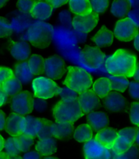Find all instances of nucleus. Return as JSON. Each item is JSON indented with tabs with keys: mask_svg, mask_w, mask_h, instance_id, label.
<instances>
[{
	"mask_svg": "<svg viewBox=\"0 0 139 159\" xmlns=\"http://www.w3.org/2000/svg\"><path fill=\"white\" fill-rule=\"evenodd\" d=\"M130 7L132 6L134 8H137L139 7V1H132V2H128Z\"/></svg>",
	"mask_w": 139,
	"mask_h": 159,
	"instance_id": "obj_54",
	"label": "nucleus"
},
{
	"mask_svg": "<svg viewBox=\"0 0 139 159\" xmlns=\"http://www.w3.org/2000/svg\"><path fill=\"white\" fill-rule=\"evenodd\" d=\"M73 138L79 143H86L93 137V129L88 123H83L73 131Z\"/></svg>",
	"mask_w": 139,
	"mask_h": 159,
	"instance_id": "obj_28",
	"label": "nucleus"
},
{
	"mask_svg": "<svg viewBox=\"0 0 139 159\" xmlns=\"http://www.w3.org/2000/svg\"><path fill=\"white\" fill-rule=\"evenodd\" d=\"M14 78V73L10 68L0 67V88L7 81Z\"/></svg>",
	"mask_w": 139,
	"mask_h": 159,
	"instance_id": "obj_38",
	"label": "nucleus"
},
{
	"mask_svg": "<svg viewBox=\"0 0 139 159\" xmlns=\"http://www.w3.org/2000/svg\"><path fill=\"white\" fill-rule=\"evenodd\" d=\"M114 159H139V150L136 146L133 145L126 152L116 155Z\"/></svg>",
	"mask_w": 139,
	"mask_h": 159,
	"instance_id": "obj_40",
	"label": "nucleus"
},
{
	"mask_svg": "<svg viewBox=\"0 0 139 159\" xmlns=\"http://www.w3.org/2000/svg\"><path fill=\"white\" fill-rule=\"evenodd\" d=\"M111 82L112 90L116 92H124L126 89L128 88L129 81L127 79L114 77L110 79Z\"/></svg>",
	"mask_w": 139,
	"mask_h": 159,
	"instance_id": "obj_33",
	"label": "nucleus"
},
{
	"mask_svg": "<svg viewBox=\"0 0 139 159\" xmlns=\"http://www.w3.org/2000/svg\"><path fill=\"white\" fill-rule=\"evenodd\" d=\"M33 98L28 91H22L14 96L11 100V109L15 114L22 116L29 115L33 111Z\"/></svg>",
	"mask_w": 139,
	"mask_h": 159,
	"instance_id": "obj_8",
	"label": "nucleus"
},
{
	"mask_svg": "<svg viewBox=\"0 0 139 159\" xmlns=\"http://www.w3.org/2000/svg\"><path fill=\"white\" fill-rule=\"evenodd\" d=\"M133 45H134V48L136 49V50L139 52V32L137 35V36L135 37V38L134 39Z\"/></svg>",
	"mask_w": 139,
	"mask_h": 159,
	"instance_id": "obj_51",
	"label": "nucleus"
},
{
	"mask_svg": "<svg viewBox=\"0 0 139 159\" xmlns=\"http://www.w3.org/2000/svg\"><path fill=\"white\" fill-rule=\"evenodd\" d=\"M7 100V96L3 92L2 89H0V107H3Z\"/></svg>",
	"mask_w": 139,
	"mask_h": 159,
	"instance_id": "obj_50",
	"label": "nucleus"
},
{
	"mask_svg": "<svg viewBox=\"0 0 139 159\" xmlns=\"http://www.w3.org/2000/svg\"><path fill=\"white\" fill-rule=\"evenodd\" d=\"M28 65L34 76H39L44 74V58L37 54H32L27 60Z\"/></svg>",
	"mask_w": 139,
	"mask_h": 159,
	"instance_id": "obj_29",
	"label": "nucleus"
},
{
	"mask_svg": "<svg viewBox=\"0 0 139 159\" xmlns=\"http://www.w3.org/2000/svg\"><path fill=\"white\" fill-rule=\"evenodd\" d=\"M22 118V116L15 114L14 112L8 116L6 119L5 125V130L7 134L14 138H17L22 134L20 129V123Z\"/></svg>",
	"mask_w": 139,
	"mask_h": 159,
	"instance_id": "obj_26",
	"label": "nucleus"
},
{
	"mask_svg": "<svg viewBox=\"0 0 139 159\" xmlns=\"http://www.w3.org/2000/svg\"><path fill=\"white\" fill-rule=\"evenodd\" d=\"M0 159H10V157L3 152H0Z\"/></svg>",
	"mask_w": 139,
	"mask_h": 159,
	"instance_id": "obj_56",
	"label": "nucleus"
},
{
	"mask_svg": "<svg viewBox=\"0 0 139 159\" xmlns=\"http://www.w3.org/2000/svg\"><path fill=\"white\" fill-rule=\"evenodd\" d=\"M65 70V63L60 56L53 55L44 59V74L48 78L58 80L63 77Z\"/></svg>",
	"mask_w": 139,
	"mask_h": 159,
	"instance_id": "obj_10",
	"label": "nucleus"
},
{
	"mask_svg": "<svg viewBox=\"0 0 139 159\" xmlns=\"http://www.w3.org/2000/svg\"><path fill=\"white\" fill-rule=\"evenodd\" d=\"M42 159H60L58 157H53V156H50V157H44Z\"/></svg>",
	"mask_w": 139,
	"mask_h": 159,
	"instance_id": "obj_58",
	"label": "nucleus"
},
{
	"mask_svg": "<svg viewBox=\"0 0 139 159\" xmlns=\"http://www.w3.org/2000/svg\"><path fill=\"white\" fill-rule=\"evenodd\" d=\"M129 117L132 124L139 128V102H132L131 104Z\"/></svg>",
	"mask_w": 139,
	"mask_h": 159,
	"instance_id": "obj_36",
	"label": "nucleus"
},
{
	"mask_svg": "<svg viewBox=\"0 0 139 159\" xmlns=\"http://www.w3.org/2000/svg\"><path fill=\"white\" fill-rule=\"evenodd\" d=\"M56 122L74 123L84 115L77 102H65L59 100L52 110Z\"/></svg>",
	"mask_w": 139,
	"mask_h": 159,
	"instance_id": "obj_3",
	"label": "nucleus"
},
{
	"mask_svg": "<svg viewBox=\"0 0 139 159\" xmlns=\"http://www.w3.org/2000/svg\"><path fill=\"white\" fill-rule=\"evenodd\" d=\"M77 102L84 115H88L100 105V98L90 89L79 94Z\"/></svg>",
	"mask_w": 139,
	"mask_h": 159,
	"instance_id": "obj_12",
	"label": "nucleus"
},
{
	"mask_svg": "<svg viewBox=\"0 0 139 159\" xmlns=\"http://www.w3.org/2000/svg\"><path fill=\"white\" fill-rule=\"evenodd\" d=\"M84 159H114L116 156L113 149H107L95 138L84 143Z\"/></svg>",
	"mask_w": 139,
	"mask_h": 159,
	"instance_id": "obj_6",
	"label": "nucleus"
},
{
	"mask_svg": "<svg viewBox=\"0 0 139 159\" xmlns=\"http://www.w3.org/2000/svg\"><path fill=\"white\" fill-rule=\"evenodd\" d=\"M87 120L92 129L96 131L107 127L109 123V119L106 113L100 111H93L89 113Z\"/></svg>",
	"mask_w": 139,
	"mask_h": 159,
	"instance_id": "obj_22",
	"label": "nucleus"
},
{
	"mask_svg": "<svg viewBox=\"0 0 139 159\" xmlns=\"http://www.w3.org/2000/svg\"><path fill=\"white\" fill-rule=\"evenodd\" d=\"M58 145L56 139L53 138H48L39 139L35 146V150L41 157H50L57 152Z\"/></svg>",
	"mask_w": 139,
	"mask_h": 159,
	"instance_id": "obj_21",
	"label": "nucleus"
},
{
	"mask_svg": "<svg viewBox=\"0 0 139 159\" xmlns=\"http://www.w3.org/2000/svg\"><path fill=\"white\" fill-rule=\"evenodd\" d=\"M127 18L137 26L139 27V7L134 8L127 13Z\"/></svg>",
	"mask_w": 139,
	"mask_h": 159,
	"instance_id": "obj_42",
	"label": "nucleus"
},
{
	"mask_svg": "<svg viewBox=\"0 0 139 159\" xmlns=\"http://www.w3.org/2000/svg\"><path fill=\"white\" fill-rule=\"evenodd\" d=\"M129 93L134 99H139V83L132 81L129 83Z\"/></svg>",
	"mask_w": 139,
	"mask_h": 159,
	"instance_id": "obj_43",
	"label": "nucleus"
},
{
	"mask_svg": "<svg viewBox=\"0 0 139 159\" xmlns=\"http://www.w3.org/2000/svg\"><path fill=\"white\" fill-rule=\"evenodd\" d=\"M138 33V29L127 17L116 22L114 35L116 39L122 42H130L134 40Z\"/></svg>",
	"mask_w": 139,
	"mask_h": 159,
	"instance_id": "obj_9",
	"label": "nucleus"
},
{
	"mask_svg": "<svg viewBox=\"0 0 139 159\" xmlns=\"http://www.w3.org/2000/svg\"><path fill=\"white\" fill-rule=\"evenodd\" d=\"M4 143L5 139L3 138V136L0 134V152H2L3 148H4Z\"/></svg>",
	"mask_w": 139,
	"mask_h": 159,
	"instance_id": "obj_53",
	"label": "nucleus"
},
{
	"mask_svg": "<svg viewBox=\"0 0 139 159\" xmlns=\"http://www.w3.org/2000/svg\"><path fill=\"white\" fill-rule=\"evenodd\" d=\"M99 14L92 12L87 15L73 17L71 21V25L79 33H88L96 27L99 23Z\"/></svg>",
	"mask_w": 139,
	"mask_h": 159,
	"instance_id": "obj_11",
	"label": "nucleus"
},
{
	"mask_svg": "<svg viewBox=\"0 0 139 159\" xmlns=\"http://www.w3.org/2000/svg\"><path fill=\"white\" fill-rule=\"evenodd\" d=\"M67 76L63 82L66 88L80 94L91 88L93 79L88 72L81 68L69 66L67 69Z\"/></svg>",
	"mask_w": 139,
	"mask_h": 159,
	"instance_id": "obj_2",
	"label": "nucleus"
},
{
	"mask_svg": "<svg viewBox=\"0 0 139 159\" xmlns=\"http://www.w3.org/2000/svg\"><path fill=\"white\" fill-rule=\"evenodd\" d=\"M10 54L13 58L17 61L25 62L31 56V47L26 41H16L12 44Z\"/></svg>",
	"mask_w": 139,
	"mask_h": 159,
	"instance_id": "obj_19",
	"label": "nucleus"
},
{
	"mask_svg": "<svg viewBox=\"0 0 139 159\" xmlns=\"http://www.w3.org/2000/svg\"><path fill=\"white\" fill-rule=\"evenodd\" d=\"M69 8L76 16H83L92 12L90 2L89 0L83 1H69Z\"/></svg>",
	"mask_w": 139,
	"mask_h": 159,
	"instance_id": "obj_27",
	"label": "nucleus"
},
{
	"mask_svg": "<svg viewBox=\"0 0 139 159\" xmlns=\"http://www.w3.org/2000/svg\"><path fill=\"white\" fill-rule=\"evenodd\" d=\"M118 131L111 127H105L97 132L95 139L105 148L112 149L117 139Z\"/></svg>",
	"mask_w": 139,
	"mask_h": 159,
	"instance_id": "obj_18",
	"label": "nucleus"
},
{
	"mask_svg": "<svg viewBox=\"0 0 139 159\" xmlns=\"http://www.w3.org/2000/svg\"><path fill=\"white\" fill-rule=\"evenodd\" d=\"M92 41L98 48H109L114 43V33L105 26H103L92 37Z\"/></svg>",
	"mask_w": 139,
	"mask_h": 159,
	"instance_id": "obj_17",
	"label": "nucleus"
},
{
	"mask_svg": "<svg viewBox=\"0 0 139 159\" xmlns=\"http://www.w3.org/2000/svg\"><path fill=\"white\" fill-rule=\"evenodd\" d=\"M90 2L92 12L98 14L105 12L109 7V2L106 1V0H102V1L93 0V1Z\"/></svg>",
	"mask_w": 139,
	"mask_h": 159,
	"instance_id": "obj_39",
	"label": "nucleus"
},
{
	"mask_svg": "<svg viewBox=\"0 0 139 159\" xmlns=\"http://www.w3.org/2000/svg\"><path fill=\"white\" fill-rule=\"evenodd\" d=\"M7 3V2L5 1V0H0V7H2L4 6H6Z\"/></svg>",
	"mask_w": 139,
	"mask_h": 159,
	"instance_id": "obj_57",
	"label": "nucleus"
},
{
	"mask_svg": "<svg viewBox=\"0 0 139 159\" xmlns=\"http://www.w3.org/2000/svg\"><path fill=\"white\" fill-rule=\"evenodd\" d=\"M3 149L5 150V153L10 158L17 157L21 152L18 140L17 138L14 137H10L5 140Z\"/></svg>",
	"mask_w": 139,
	"mask_h": 159,
	"instance_id": "obj_31",
	"label": "nucleus"
},
{
	"mask_svg": "<svg viewBox=\"0 0 139 159\" xmlns=\"http://www.w3.org/2000/svg\"><path fill=\"white\" fill-rule=\"evenodd\" d=\"M17 139L19 143L21 152H27L34 143V138L25 134H21Z\"/></svg>",
	"mask_w": 139,
	"mask_h": 159,
	"instance_id": "obj_34",
	"label": "nucleus"
},
{
	"mask_svg": "<svg viewBox=\"0 0 139 159\" xmlns=\"http://www.w3.org/2000/svg\"><path fill=\"white\" fill-rule=\"evenodd\" d=\"M134 143H136V144L139 146V128L137 129L136 138H135V142Z\"/></svg>",
	"mask_w": 139,
	"mask_h": 159,
	"instance_id": "obj_55",
	"label": "nucleus"
},
{
	"mask_svg": "<svg viewBox=\"0 0 139 159\" xmlns=\"http://www.w3.org/2000/svg\"><path fill=\"white\" fill-rule=\"evenodd\" d=\"M137 129L132 127H124L118 131L117 139L113 147L116 155L126 152L135 142Z\"/></svg>",
	"mask_w": 139,
	"mask_h": 159,
	"instance_id": "obj_7",
	"label": "nucleus"
},
{
	"mask_svg": "<svg viewBox=\"0 0 139 159\" xmlns=\"http://www.w3.org/2000/svg\"><path fill=\"white\" fill-rule=\"evenodd\" d=\"M14 77L21 84H28L32 81L34 75L29 69L27 61L17 63L14 66Z\"/></svg>",
	"mask_w": 139,
	"mask_h": 159,
	"instance_id": "obj_23",
	"label": "nucleus"
},
{
	"mask_svg": "<svg viewBox=\"0 0 139 159\" xmlns=\"http://www.w3.org/2000/svg\"><path fill=\"white\" fill-rule=\"evenodd\" d=\"M0 89H2L7 96H14L21 92L22 89V84L14 77L4 83Z\"/></svg>",
	"mask_w": 139,
	"mask_h": 159,
	"instance_id": "obj_32",
	"label": "nucleus"
},
{
	"mask_svg": "<svg viewBox=\"0 0 139 159\" xmlns=\"http://www.w3.org/2000/svg\"><path fill=\"white\" fill-rule=\"evenodd\" d=\"M61 100L65 102H73L77 100V93L69 88H59L58 93Z\"/></svg>",
	"mask_w": 139,
	"mask_h": 159,
	"instance_id": "obj_35",
	"label": "nucleus"
},
{
	"mask_svg": "<svg viewBox=\"0 0 139 159\" xmlns=\"http://www.w3.org/2000/svg\"><path fill=\"white\" fill-rule=\"evenodd\" d=\"M34 2L35 1H27V0L22 1L21 0V1L17 2V6L18 8L23 12H29Z\"/></svg>",
	"mask_w": 139,
	"mask_h": 159,
	"instance_id": "obj_45",
	"label": "nucleus"
},
{
	"mask_svg": "<svg viewBox=\"0 0 139 159\" xmlns=\"http://www.w3.org/2000/svg\"><path fill=\"white\" fill-rule=\"evenodd\" d=\"M104 106L109 111L119 112L122 111L126 107V101L122 94L113 92L104 98Z\"/></svg>",
	"mask_w": 139,
	"mask_h": 159,
	"instance_id": "obj_14",
	"label": "nucleus"
},
{
	"mask_svg": "<svg viewBox=\"0 0 139 159\" xmlns=\"http://www.w3.org/2000/svg\"><path fill=\"white\" fill-rule=\"evenodd\" d=\"M134 80L138 81L139 82V62H137V69L136 71H135V73L133 76Z\"/></svg>",
	"mask_w": 139,
	"mask_h": 159,
	"instance_id": "obj_52",
	"label": "nucleus"
},
{
	"mask_svg": "<svg viewBox=\"0 0 139 159\" xmlns=\"http://www.w3.org/2000/svg\"><path fill=\"white\" fill-rule=\"evenodd\" d=\"M130 10V5L127 1H114L113 2L111 7V14L115 18H122L127 14Z\"/></svg>",
	"mask_w": 139,
	"mask_h": 159,
	"instance_id": "obj_30",
	"label": "nucleus"
},
{
	"mask_svg": "<svg viewBox=\"0 0 139 159\" xmlns=\"http://www.w3.org/2000/svg\"><path fill=\"white\" fill-rule=\"evenodd\" d=\"M12 34V29L5 18L0 16V39L6 38Z\"/></svg>",
	"mask_w": 139,
	"mask_h": 159,
	"instance_id": "obj_41",
	"label": "nucleus"
},
{
	"mask_svg": "<svg viewBox=\"0 0 139 159\" xmlns=\"http://www.w3.org/2000/svg\"><path fill=\"white\" fill-rule=\"evenodd\" d=\"M10 159H22L21 157L20 156H17V157H12V158H10Z\"/></svg>",
	"mask_w": 139,
	"mask_h": 159,
	"instance_id": "obj_59",
	"label": "nucleus"
},
{
	"mask_svg": "<svg viewBox=\"0 0 139 159\" xmlns=\"http://www.w3.org/2000/svg\"><path fill=\"white\" fill-rule=\"evenodd\" d=\"M59 87L54 80L46 77H37L32 81V89L35 98L50 99L58 95Z\"/></svg>",
	"mask_w": 139,
	"mask_h": 159,
	"instance_id": "obj_5",
	"label": "nucleus"
},
{
	"mask_svg": "<svg viewBox=\"0 0 139 159\" xmlns=\"http://www.w3.org/2000/svg\"><path fill=\"white\" fill-rule=\"evenodd\" d=\"M47 107V104L45 100L39 99V98H34L33 100V110L37 111L43 112L46 110Z\"/></svg>",
	"mask_w": 139,
	"mask_h": 159,
	"instance_id": "obj_44",
	"label": "nucleus"
},
{
	"mask_svg": "<svg viewBox=\"0 0 139 159\" xmlns=\"http://www.w3.org/2000/svg\"><path fill=\"white\" fill-rule=\"evenodd\" d=\"M42 126V118L33 116H22L20 123V129L22 134L35 138L39 134Z\"/></svg>",
	"mask_w": 139,
	"mask_h": 159,
	"instance_id": "obj_13",
	"label": "nucleus"
},
{
	"mask_svg": "<svg viewBox=\"0 0 139 159\" xmlns=\"http://www.w3.org/2000/svg\"><path fill=\"white\" fill-rule=\"evenodd\" d=\"M27 37L33 47L44 50L49 48L51 44L52 32L47 26L37 23L28 29Z\"/></svg>",
	"mask_w": 139,
	"mask_h": 159,
	"instance_id": "obj_4",
	"label": "nucleus"
},
{
	"mask_svg": "<svg viewBox=\"0 0 139 159\" xmlns=\"http://www.w3.org/2000/svg\"><path fill=\"white\" fill-rule=\"evenodd\" d=\"M42 126L41 128V130L37 134V137L39 139H45L48 138H50L51 133H50V127L52 125V122L48 119L42 118Z\"/></svg>",
	"mask_w": 139,
	"mask_h": 159,
	"instance_id": "obj_37",
	"label": "nucleus"
},
{
	"mask_svg": "<svg viewBox=\"0 0 139 159\" xmlns=\"http://www.w3.org/2000/svg\"><path fill=\"white\" fill-rule=\"evenodd\" d=\"M74 131L73 123L67 122L52 123L50 133L52 138L57 139H65L73 134Z\"/></svg>",
	"mask_w": 139,
	"mask_h": 159,
	"instance_id": "obj_20",
	"label": "nucleus"
},
{
	"mask_svg": "<svg viewBox=\"0 0 139 159\" xmlns=\"http://www.w3.org/2000/svg\"><path fill=\"white\" fill-rule=\"evenodd\" d=\"M58 16L60 20H61V22L65 26L68 25L70 22H71V21L70 20V14H69V12H67V10H63L62 12L59 14Z\"/></svg>",
	"mask_w": 139,
	"mask_h": 159,
	"instance_id": "obj_46",
	"label": "nucleus"
},
{
	"mask_svg": "<svg viewBox=\"0 0 139 159\" xmlns=\"http://www.w3.org/2000/svg\"><path fill=\"white\" fill-rule=\"evenodd\" d=\"M47 2L52 6L53 9L58 8V7L67 4L69 2V1H66V0H50V1H48L47 0Z\"/></svg>",
	"mask_w": 139,
	"mask_h": 159,
	"instance_id": "obj_48",
	"label": "nucleus"
},
{
	"mask_svg": "<svg viewBox=\"0 0 139 159\" xmlns=\"http://www.w3.org/2000/svg\"><path fill=\"white\" fill-rule=\"evenodd\" d=\"M106 70L114 77H133L137 65L136 56L124 49H118L104 62Z\"/></svg>",
	"mask_w": 139,
	"mask_h": 159,
	"instance_id": "obj_1",
	"label": "nucleus"
},
{
	"mask_svg": "<svg viewBox=\"0 0 139 159\" xmlns=\"http://www.w3.org/2000/svg\"><path fill=\"white\" fill-rule=\"evenodd\" d=\"M6 117L5 112L2 110H0V131L3 130L5 129L6 125Z\"/></svg>",
	"mask_w": 139,
	"mask_h": 159,
	"instance_id": "obj_49",
	"label": "nucleus"
},
{
	"mask_svg": "<svg viewBox=\"0 0 139 159\" xmlns=\"http://www.w3.org/2000/svg\"><path fill=\"white\" fill-rule=\"evenodd\" d=\"M92 86L93 92L99 98H104L112 91L111 80L107 77L97 79Z\"/></svg>",
	"mask_w": 139,
	"mask_h": 159,
	"instance_id": "obj_25",
	"label": "nucleus"
},
{
	"mask_svg": "<svg viewBox=\"0 0 139 159\" xmlns=\"http://www.w3.org/2000/svg\"><path fill=\"white\" fill-rule=\"evenodd\" d=\"M53 10L47 1H35L29 13L37 20H47L51 17Z\"/></svg>",
	"mask_w": 139,
	"mask_h": 159,
	"instance_id": "obj_16",
	"label": "nucleus"
},
{
	"mask_svg": "<svg viewBox=\"0 0 139 159\" xmlns=\"http://www.w3.org/2000/svg\"><path fill=\"white\" fill-rule=\"evenodd\" d=\"M84 58L89 65L94 67H100L105 60V54L99 48L90 45H86L83 49Z\"/></svg>",
	"mask_w": 139,
	"mask_h": 159,
	"instance_id": "obj_15",
	"label": "nucleus"
},
{
	"mask_svg": "<svg viewBox=\"0 0 139 159\" xmlns=\"http://www.w3.org/2000/svg\"><path fill=\"white\" fill-rule=\"evenodd\" d=\"M22 159H42L41 155L35 150H29L22 157Z\"/></svg>",
	"mask_w": 139,
	"mask_h": 159,
	"instance_id": "obj_47",
	"label": "nucleus"
},
{
	"mask_svg": "<svg viewBox=\"0 0 139 159\" xmlns=\"http://www.w3.org/2000/svg\"><path fill=\"white\" fill-rule=\"evenodd\" d=\"M54 40L60 46L64 48H72L76 43V37L69 31L65 29H56L53 31Z\"/></svg>",
	"mask_w": 139,
	"mask_h": 159,
	"instance_id": "obj_24",
	"label": "nucleus"
}]
</instances>
